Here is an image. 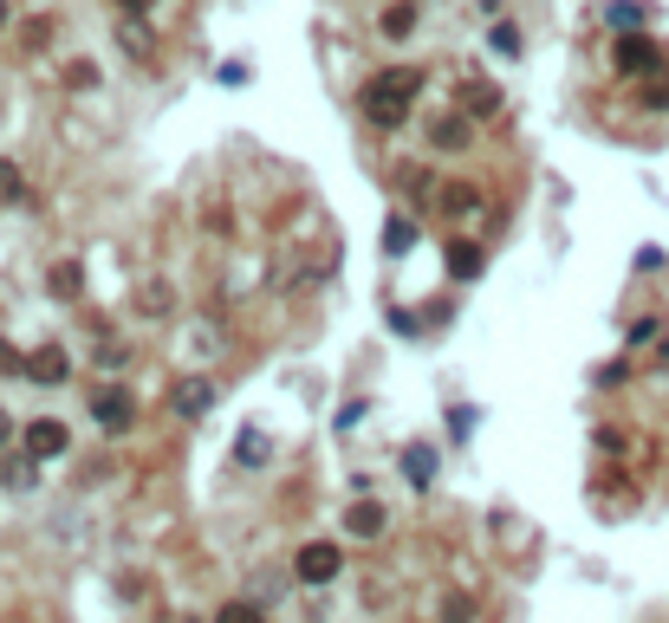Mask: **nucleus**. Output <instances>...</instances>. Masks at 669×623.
Wrapping results in <instances>:
<instances>
[{"instance_id": "obj_1", "label": "nucleus", "mask_w": 669, "mask_h": 623, "mask_svg": "<svg viewBox=\"0 0 669 623\" xmlns=\"http://www.w3.org/2000/svg\"><path fill=\"white\" fill-rule=\"evenodd\" d=\"M416 98H423V71L416 66H383V71H371V85H365V118H371L377 131H397V124L410 118Z\"/></svg>"}, {"instance_id": "obj_2", "label": "nucleus", "mask_w": 669, "mask_h": 623, "mask_svg": "<svg viewBox=\"0 0 669 623\" xmlns=\"http://www.w3.org/2000/svg\"><path fill=\"white\" fill-rule=\"evenodd\" d=\"M66 448H73V435H66L59 415H33V422L20 429V455H26V461H59Z\"/></svg>"}, {"instance_id": "obj_3", "label": "nucleus", "mask_w": 669, "mask_h": 623, "mask_svg": "<svg viewBox=\"0 0 669 623\" xmlns=\"http://www.w3.org/2000/svg\"><path fill=\"white\" fill-rule=\"evenodd\" d=\"M611 66L624 71V78H657V71H664V46H657V40H644V33H617Z\"/></svg>"}, {"instance_id": "obj_4", "label": "nucleus", "mask_w": 669, "mask_h": 623, "mask_svg": "<svg viewBox=\"0 0 669 623\" xmlns=\"http://www.w3.org/2000/svg\"><path fill=\"white\" fill-rule=\"evenodd\" d=\"M345 571V553L332 546V539H312V546H299V558H293V578L299 585H332Z\"/></svg>"}, {"instance_id": "obj_5", "label": "nucleus", "mask_w": 669, "mask_h": 623, "mask_svg": "<svg viewBox=\"0 0 669 623\" xmlns=\"http://www.w3.org/2000/svg\"><path fill=\"white\" fill-rule=\"evenodd\" d=\"M91 415H98V429L124 435V429L137 422V397H131V390H118V383H104V390L91 397Z\"/></svg>"}, {"instance_id": "obj_6", "label": "nucleus", "mask_w": 669, "mask_h": 623, "mask_svg": "<svg viewBox=\"0 0 669 623\" xmlns=\"http://www.w3.org/2000/svg\"><path fill=\"white\" fill-rule=\"evenodd\" d=\"M169 410L189 415V422L209 415L215 410V383H209V377H176V383H169Z\"/></svg>"}, {"instance_id": "obj_7", "label": "nucleus", "mask_w": 669, "mask_h": 623, "mask_svg": "<svg viewBox=\"0 0 669 623\" xmlns=\"http://www.w3.org/2000/svg\"><path fill=\"white\" fill-rule=\"evenodd\" d=\"M455 104H461V118H468V124H481V118H494V111H501V91H494L488 78H461Z\"/></svg>"}, {"instance_id": "obj_8", "label": "nucleus", "mask_w": 669, "mask_h": 623, "mask_svg": "<svg viewBox=\"0 0 669 623\" xmlns=\"http://www.w3.org/2000/svg\"><path fill=\"white\" fill-rule=\"evenodd\" d=\"M383 526H390L383 500H352V513H345V533L352 539H383Z\"/></svg>"}, {"instance_id": "obj_9", "label": "nucleus", "mask_w": 669, "mask_h": 623, "mask_svg": "<svg viewBox=\"0 0 669 623\" xmlns=\"http://www.w3.org/2000/svg\"><path fill=\"white\" fill-rule=\"evenodd\" d=\"M26 377L53 390V383H66V377H73V364H66V351H59V345H40L33 357H26Z\"/></svg>"}, {"instance_id": "obj_10", "label": "nucleus", "mask_w": 669, "mask_h": 623, "mask_svg": "<svg viewBox=\"0 0 669 623\" xmlns=\"http://www.w3.org/2000/svg\"><path fill=\"white\" fill-rule=\"evenodd\" d=\"M403 481L410 487L436 481V448H430V442H410V448H403Z\"/></svg>"}, {"instance_id": "obj_11", "label": "nucleus", "mask_w": 669, "mask_h": 623, "mask_svg": "<svg viewBox=\"0 0 669 623\" xmlns=\"http://www.w3.org/2000/svg\"><path fill=\"white\" fill-rule=\"evenodd\" d=\"M118 40H124V53H131V59H149V53H156V33H149L137 13H124V20H118Z\"/></svg>"}, {"instance_id": "obj_12", "label": "nucleus", "mask_w": 669, "mask_h": 623, "mask_svg": "<svg viewBox=\"0 0 669 623\" xmlns=\"http://www.w3.org/2000/svg\"><path fill=\"white\" fill-rule=\"evenodd\" d=\"M46 286H53V299H78V292H85V267H78V260H59V267L46 274Z\"/></svg>"}, {"instance_id": "obj_13", "label": "nucleus", "mask_w": 669, "mask_h": 623, "mask_svg": "<svg viewBox=\"0 0 669 623\" xmlns=\"http://www.w3.org/2000/svg\"><path fill=\"white\" fill-rule=\"evenodd\" d=\"M383 40H410V26H416V0H397V7H383Z\"/></svg>"}, {"instance_id": "obj_14", "label": "nucleus", "mask_w": 669, "mask_h": 623, "mask_svg": "<svg viewBox=\"0 0 669 623\" xmlns=\"http://www.w3.org/2000/svg\"><path fill=\"white\" fill-rule=\"evenodd\" d=\"M436 202H443V214L461 221V214H475V208H481V196H475L468 182H448V189H436Z\"/></svg>"}, {"instance_id": "obj_15", "label": "nucleus", "mask_w": 669, "mask_h": 623, "mask_svg": "<svg viewBox=\"0 0 669 623\" xmlns=\"http://www.w3.org/2000/svg\"><path fill=\"white\" fill-rule=\"evenodd\" d=\"M475 274H481V247L455 241V247H448V279H475Z\"/></svg>"}, {"instance_id": "obj_16", "label": "nucleus", "mask_w": 669, "mask_h": 623, "mask_svg": "<svg viewBox=\"0 0 669 623\" xmlns=\"http://www.w3.org/2000/svg\"><path fill=\"white\" fill-rule=\"evenodd\" d=\"M215 623H267V604H254V598H227Z\"/></svg>"}, {"instance_id": "obj_17", "label": "nucleus", "mask_w": 669, "mask_h": 623, "mask_svg": "<svg viewBox=\"0 0 669 623\" xmlns=\"http://www.w3.org/2000/svg\"><path fill=\"white\" fill-rule=\"evenodd\" d=\"M137 305H144V319H169V305H176V292H169L163 279H149L144 292H137Z\"/></svg>"}, {"instance_id": "obj_18", "label": "nucleus", "mask_w": 669, "mask_h": 623, "mask_svg": "<svg viewBox=\"0 0 669 623\" xmlns=\"http://www.w3.org/2000/svg\"><path fill=\"white\" fill-rule=\"evenodd\" d=\"M33 481H40V461H26V455L0 461V487H33Z\"/></svg>"}, {"instance_id": "obj_19", "label": "nucleus", "mask_w": 669, "mask_h": 623, "mask_svg": "<svg viewBox=\"0 0 669 623\" xmlns=\"http://www.w3.org/2000/svg\"><path fill=\"white\" fill-rule=\"evenodd\" d=\"M20 196H26V182H20V163H13V156H0V208H13Z\"/></svg>"}, {"instance_id": "obj_20", "label": "nucleus", "mask_w": 669, "mask_h": 623, "mask_svg": "<svg viewBox=\"0 0 669 623\" xmlns=\"http://www.w3.org/2000/svg\"><path fill=\"white\" fill-rule=\"evenodd\" d=\"M430 137L443 143V149H461V143H468V118H436V131H430Z\"/></svg>"}, {"instance_id": "obj_21", "label": "nucleus", "mask_w": 669, "mask_h": 623, "mask_svg": "<svg viewBox=\"0 0 669 623\" xmlns=\"http://www.w3.org/2000/svg\"><path fill=\"white\" fill-rule=\"evenodd\" d=\"M488 46H494L501 59H521V33H514L508 20H494V33H488Z\"/></svg>"}, {"instance_id": "obj_22", "label": "nucleus", "mask_w": 669, "mask_h": 623, "mask_svg": "<svg viewBox=\"0 0 669 623\" xmlns=\"http://www.w3.org/2000/svg\"><path fill=\"white\" fill-rule=\"evenodd\" d=\"M254 591H260V598L274 604V598L287 591V571H280V565H267V571H254ZM260 598H254V604H260Z\"/></svg>"}, {"instance_id": "obj_23", "label": "nucleus", "mask_w": 669, "mask_h": 623, "mask_svg": "<svg viewBox=\"0 0 669 623\" xmlns=\"http://www.w3.org/2000/svg\"><path fill=\"white\" fill-rule=\"evenodd\" d=\"M0 377H26V351L13 338H0Z\"/></svg>"}, {"instance_id": "obj_24", "label": "nucleus", "mask_w": 669, "mask_h": 623, "mask_svg": "<svg viewBox=\"0 0 669 623\" xmlns=\"http://www.w3.org/2000/svg\"><path fill=\"white\" fill-rule=\"evenodd\" d=\"M637 20H644L637 0H617V7H611V26H617V33H637Z\"/></svg>"}, {"instance_id": "obj_25", "label": "nucleus", "mask_w": 669, "mask_h": 623, "mask_svg": "<svg viewBox=\"0 0 669 623\" xmlns=\"http://www.w3.org/2000/svg\"><path fill=\"white\" fill-rule=\"evenodd\" d=\"M46 40H53V20H26V26H20V46H33V53H40Z\"/></svg>"}, {"instance_id": "obj_26", "label": "nucleus", "mask_w": 669, "mask_h": 623, "mask_svg": "<svg viewBox=\"0 0 669 623\" xmlns=\"http://www.w3.org/2000/svg\"><path fill=\"white\" fill-rule=\"evenodd\" d=\"M410 241H416V227H410V221H390V227H383V247H390V254H403Z\"/></svg>"}, {"instance_id": "obj_27", "label": "nucleus", "mask_w": 669, "mask_h": 623, "mask_svg": "<svg viewBox=\"0 0 669 623\" xmlns=\"http://www.w3.org/2000/svg\"><path fill=\"white\" fill-rule=\"evenodd\" d=\"M66 85H73V91H91V85H98V66H85V59L66 66Z\"/></svg>"}, {"instance_id": "obj_28", "label": "nucleus", "mask_w": 669, "mask_h": 623, "mask_svg": "<svg viewBox=\"0 0 669 623\" xmlns=\"http://www.w3.org/2000/svg\"><path fill=\"white\" fill-rule=\"evenodd\" d=\"M124 357H131V351L118 345V338H98V364H104V370H118Z\"/></svg>"}, {"instance_id": "obj_29", "label": "nucleus", "mask_w": 669, "mask_h": 623, "mask_svg": "<svg viewBox=\"0 0 669 623\" xmlns=\"http://www.w3.org/2000/svg\"><path fill=\"white\" fill-rule=\"evenodd\" d=\"M468 618H475V604H468V598L455 591V598H448V604H443V623H468Z\"/></svg>"}, {"instance_id": "obj_30", "label": "nucleus", "mask_w": 669, "mask_h": 623, "mask_svg": "<svg viewBox=\"0 0 669 623\" xmlns=\"http://www.w3.org/2000/svg\"><path fill=\"white\" fill-rule=\"evenodd\" d=\"M644 104H650V111H669V78H650V91H644Z\"/></svg>"}, {"instance_id": "obj_31", "label": "nucleus", "mask_w": 669, "mask_h": 623, "mask_svg": "<svg viewBox=\"0 0 669 623\" xmlns=\"http://www.w3.org/2000/svg\"><path fill=\"white\" fill-rule=\"evenodd\" d=\"M149 7H156V0H124V13H137V20H144Z\"/></svg>"}, {"instance_id": "obj_32", "label": "nucleus", "mask_w": 669, "mask_h": 623, "mask_svg": "<svg viewBox=\"0 0 669 623\" xmlns=\"http://www.w3.org/2000/svg\"><path fill=\"white\" fill-rule=\"evenodd\" d=\"M7 26H13V0H0V33H7Z\"/></svg>"}, {"instance_id": "obj_33", "label": "nucleus", "mask_w": 669, "mask_h": 623, "mask_svg": "<svg viewBox=\"0 0 669 623\" xmlns=\"http://www.w3.org/2000/svg\"><path fill=\"white\" fill-rule=\"evenodd\" d=\"M7 435H13V422H7V410H0V448H7Z\"/></svg>"}, {"instance_id": "obj_34", "label": "nucleus", "mask_w": 669, "mask_h": 623, "mask_svg": "<svg viewBox=\"0 0 669 623\" xmlns=\"http://www.w3.org/2000/svg\"><path fill=\"white\" fill-rule=\"evenodd\" d=\"M169 623H196V618H169Z\"/></svg>"}]
</instances>
